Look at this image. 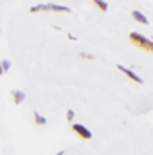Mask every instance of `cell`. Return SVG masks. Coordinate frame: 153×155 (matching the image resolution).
Returning <instances> with one entry per match:
<instances>
[{
	"instance_id": "obj_1",
	"label": "cell",
	"mask_w": 153,
	"mask_h": 155,
	"mask_svg": "<svg viewBox=\"0 0 153 155\" xmlns=\"http://www.w3.org/2000/svg\"><path fill=\"white\" fill-rule=\"evenodd\" d=\"M31 13H40V11H54V13H70V7L60 5V4H38L29 9Z\"/></svg>"
},
{
	"instance_id": "obj_2",
	"label": "cell",
	"mask_w": 153,
	"mask_h": 155,
	"mask_svg": "<svg viewBox=\"0 0 153 155\" xmlns=\"http://www.w3.org/2000/svg\"><path fill=\"white\" fill-rule=\"evenodd\" d=\"M130 40H132L137 47H141V49H144V51H148V52H153V40H148L146 36H142V35H139V33H130Z\"/></svg>"
},
{
	"instance_id": "obj_3",
	"label": "cell",
	"mask_w": 153,
	"mask_h": 155,
	"mask_svg": "<svg viewBox=\"0 0 153 155\" xmlns=\"http://www.w3.org/2000/svg\"><path fill=\"white\" fill-rule=\"evenodd\" d=\"M72 130L76 132L81 139H85V141H90V139H92V132H90L86 126L79 124V123H74V124H72Z\"/></svg>"
},
{
	"instance_id": "obj_4",
	"label": "cell",
	"mask_w": 153,
	"mask_h": 155,
	"mask_svg": "<svg viewBox=\"0 0 153 155\" xmlns=\"http://www.w3.org/2000/svg\"><path fill=\"white\" fill-rule=\"evenodd\" d=\"M117 69H119L121 72H124V74H126V76L130 78L132 81H135V83H142V79H141V78L137 76V74H135V72H133L132 69H126L124 65H117Z\"/></svg>"
},
{
	"instance_id": "obj_5",
	"label": "cell",
	"mask_w": 153,
	"mask_h": 155,
	"mask_svg": "<svg viewBox=\"0 0 153 155\" xmlns=\"http://www.w3.org/2000/svg\"><path fill=\"white\" fill-rule=\"evenodd\" d=\"M11 94H13V99H15V103H16V105H20V103H24V101H25V94H24L22 90H13Z\"/></svg>"
},
{
	"instance_id": "obj_6",
	"label": "cell",
	"mask_w": 153,
	"mask_h": 155,
	"mask_svg": "<svg viewBox=\"0 0 153 155\" xmlns=\"http://www.w3.org/2000/svg\"><path fill=\"white\" fill-rule=\"evenodd\" d=\"M132 16H133V20H135V22H141V24L148 25V18H146L144 15H141L139 11H132Z\"/></svg>"
},
{
	"instance_id": "obj_7",
	"label": "cell",
	"mask_w": 153,
	"mask_h": 155,
	"mask_svg": "<svg viewBox=\"0 0 153 155\" xmlns=\"http://www.w3.org/2000/svg\"><path fill=\"white\" fill-rule=\"evenodd\" d=\"M34 123L40 124V126H43V124H47V119H45L43 116H40L38 112H34Z\"/></svg>"
},
{
	"instance_id": "obj_8",
	"label": "cell",
	"mask_w": 153,
	"mask_h": 155,
	"mask_svg": "<svg viewBox=\"0 0 153 155\" xmlns=\"http://www.w3.org/2000/svg\"><path fill=\"white\" fill-rule=\"evenodd\" d=\"M92 2H94V4L101 9V11H108V4H106L105 0H92Z\"/></svg>"
},
{
	"instance_id": "obj_9",
	"label": "cell",
	"mask_w": 153,
	"mask_h": 155,
	"mask_svg": "<svg viewBox=\"0 0 153 155\" xmlns=\"http://www.w3.org/2000/svg\"><path fill=\"white\" fill-rule=\"evenodd\" d=\"M2 67H4V71H9V67H11V61H9V60H4V61H2Z\"/></svg>"
},
{
	"instance_id": "obj_10",
	"label": "cell",
	"mask_w": 153,
	"mask_h": 155,
	"mask_svg": "<svg viewBox=\"0 0 153 155\" xmlns=\"http://www.w3.org/2000/svg\"><path fill=\"white\" fill-rule=\"evenodd\" d=\"M79 56H81V58H85V60H94V56H92V54H86V52H81Z\"/></svg>"
},
{
	"instance_id": "obj_11",
	"label": "cell",
	"mask_w": 153,
	"mask_h": 155,
	"mask_svg": "<svg viewBox=\"0 0 153 155\" xmlns=\"http://www.w3.org/2000/svg\"><path fill=\"white\" fill-rule=\"evenodd\" d=\"M74 119V110H69L67 112V121H72Z\"/></svg>"
},
{
	"instance_id": "obj_12",
	"label": "cell",
	"mask_w": 153,
	"mask_h": 155,
	"mask_svg": "<svg viewBox=\"0 0 153 155\" xmlns=\"http://www.w3.org/2000/svg\"><path fill=\"white\" fill-rule=\"evenodd\" d=\"M4 72H5V71H4V67H2V63H0V76H2Z\"/></svg>"
},
{
	"instance_id": "obj_13",
	"label": "cell",
	"mask_w": 153,
	"mask_h": 155,
	"mask_svg": "<svg viewBox=\"0 0 153 155\" xmlns=\"http://www.w3.org/2000/svg\"><path fill=\"white\" fill-rule=\"evenodd\" d=\"M56 155H65V152H63V150H61V152H58V153Z\"/></svg>"
},
{
	"instance_id": "obj_14",
	"label": "cell",
	"mask_w": 153,
	"mask_h": 155,
	"mask_svg": "<svg viewBox=\"0 0 153 155\" xmlns=\"http://www.w3.org/2000/svg\"><path fill=\"white\" fill-rule=\"evenodd\" d=\"M151 40H153V38H151Z\"/></svg>"
}]
</instances>
